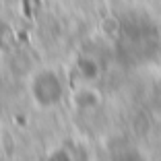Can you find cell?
Here are the masks:
<instances>
[{"label":"cell","instance_id":"cell-2","mask_svg":"<svg viewBox=\"0 0 161 161\" xmlns=\"http://www.w3.org/2000/svg\"><path fill=\"white\" fill-rule=\"evenodd\" d=\"M29 95H31L35 105L50 109L64 99V83H62V79L58 76L56 70L43 68V70H37L31 76Z\"/></svg>","mask_w":161,"mask_h":161},{"label":"cell","instance_id":"cell-1","mask_svg":"<svg viewBox=\"0 0 161 161\" xmlns=\"http://www.w3.org/2000/svg\"><path fill=\"white\" fill-rule=\"evenodd\" d=\"M114 46L122 62L130 66H141L157 54L161 46V37L157 27L147 17L132 14L118 27L114 35Z\"/></svg>","mask_w":161,"mask_h":161}]
</instances>
